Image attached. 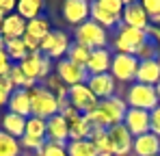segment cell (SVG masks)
<instances>
[{
  "mask_svg": "<svg viewBox=\"0 0 160 156\" xmlns=\"http://www.w3.org/2000/svg\"><path fill=\"white\" fill-rule=\"evenodd\" d=\"M108 139H110V148L115 156H132V145H134V137L128 132V128L123 124L110 126L106 130Z\"/></svg>",
  "mask_w": 160,
  "mask_h": 156,
  "instance_id": "12",
  "label": "cell"
},
{
  "mask_svg": "<svg viewBox=\"0 0 160 156\" xmlns=\"http://www.w3.org/2000/svg\"><path fill=\"white\" fill-rule=\"evenodd\" d=\"M123 126L134 139L149 132V111H141V108H128L126 117H123Z\"/></svg>",
  "mask_w": 160,
  "mask_h": 156,
  "instance_id": "18",
  "label": "cell"
},
{
  "mask_svg": "<svg viewBox=\"0 0 160 156\" xmlns=\"http://www.w3.org/2000/svg\"><path fill=\"white\" fill-rule=\"evenodd\" d=\"M69 46H72L69 35H67L65 30H54V28H52V30L46 35V39L41 41L39 52H41L43 56H48L50 61H61V59L67 56Z\"/></svg>",
  "mask_w": 160,
  "mask_h": 156,
  "instance_id": "8",
  "label": "cell"
},
{
  "mask_svg": "<svg viewBox=\"0 0 160 156\" xmlns=\"http://www.w3.org/2000/svg\"><path fill=\"white\" fill-rule=\"evenodd\" d=\"M87 87L93 91V96L102 102L108 100L112 96H117V80L110 74H98V76H89L87 78Z\"/></svg>",
  "mask_w": 160,
  "mask_h": 156,
  "instance_id": "14",
  "label": "cell"
},
{
  "mask_svg": "<svg viewBox=\"0 0 160 156\" xmlns=\"http://www.w3.org/2000/svg\"><path fill=\"white\" fill-rule=\"evenodd\" d=\"M132 156H160V137H156L152 130L136 137L132 145Z\"/></svg>",
  "mask_w": 160,
  "mask_h": 156,
  "instance_id": "19",
  "label": "cell"
},
{
  "mask_svg": "<svg viewBox=\"0 0 160 156\" xmlns=\"http://www.w3.org/2000/svg\"><path fill=\"white\" fill-rule=\"evenodd\" d=\"M18 65H20V70L24 72V76L30 78V80H35L37 85H41V82L54 72L52 61H50L48 56H43L41 52H28V56L24 61H20Z\"/></svg>",
  "mask_w": 160,
  "mask_h": 156,
  "instance_id": "7",
  "label": "cell"
},
{
  "mask_svg": "<svg viewBox=\"0 0 160 156\" xmlns=\"http://www.w3.org/2000/svg\"><path fill=\"white\" fill-rule=\"evenodd\" d=\"M121 24L136 28V30H147L149 18H147V13H145L141 2H126L123 13H121Z\"/></svg>",
  "mask_w": 160,
  "mask_h": 156,
  "instance_id": "15",
  "label": "cell"
},
{
  "mask_svg": "<svg viewBox=\"0 0 160 156\" xmlns=\"http://www.w3.org/2000/svg\"><path fill=\"white\" fill-rule=\"evenodd\" d=\"M89 139H91V143L95 145L98 156H115L112 154V148H110V139H108L106 130H93Z\"/></svg>",
  "mask_w": 160,
  "mask_h": 156,
  "instance_id": "27",
  "label": "cell"
},
{
  "mask_svg": "<svg viewBox=\"0 0 160 156\" xmlns=\"http://www.w3.org/2000/svg\"><path fill=\"white\" fill-rule=\"evenodd\" d=\"M110 63H112V50L110 48H100V50H91V56L84 65L89 76H98V74H108L110 72Z\"/></svg>",
  "mask_w": 160,
  "mask_h": 156,
  "instance_id": "17",
  "label": "cell"
},
{
  "mask_svg": "<svg viewBox=\"0 0 160 156\" xmlns=\"http://www.w3.org/2000/svg\"><path fill=\"white\" fill-rule=\"evenodd\" d=\"M156 61H158V63H160V54H158V59H156Z\"/></svg>",
  "mask_w": 160,
  "mask_h": 156,
  "instance_id": "44",
  "label": "cell"
},
{
  "mask_svg": "<svg viewBox=\"0 0 160 156\" xmlns=\"http://www.w3.org/2000/svg\"><path fill=\"white\" fill-rule=\"evenodd\" d=\"M149 130H152L156 137H160V104L149 113Z\"/></svg>",
  "mask_w": 160,
  "mask_h": 156,
  "instance_id": "37",
  "label": "cell"
},
{
  "mask_svg": "<svg viewBox=\"0 0 160 156\" xmlns=\"http://www.w3.org/2000/svg\"><path fill=\"white\" fill-rule=\"evenodd\" d=\"M26 33V20H22L18 13H11L2 20V39L11 41V39H22Z\"/></svg>",
  "mask_w": 160,
  "mask_h": 156,
  "instance_id": "20",
  "label": "cell"
},
{
  "mask_svg": "<svg viewBox=\"0 0 160 156\" xmlns=\"http://www.w3.org/2000/svg\"><path fill=\"white\" fill-rule=\"evenodd\" d=\"M4 52L7 56L11 59V63H20L28 56V50L24 46L22 39H11V41H4Z\"/></svg>",
  "mask_w": 160,
  "mask_h": 156,
  "instance_id": "30",
  "label": "cell"
},
{
  "mask_svg": "<svg viewBox=\"0 0 160 156\" xmlns=\"http://www.w3.org/2000/svg\"><path fill=\"white\" fill-rule=\"evenodd\" d=\"M141 4H143V9L149 18V24L160 26V0H143Z\"/></svg>",
  "mask_w": 160,
  "mask_h": 156,
  "instance_id": "34",
  "label": "cell"
},
{
  "mask_svg": "<svg viewBox=\"0 0 160 156\" xmlns=\"http://www.w3.org/2000/svg\"><path fill=\"white\" fill-rule=\"evenodd\" d=\"M91 124H89V119L84 117V115H80L76 122H72L69 124V141H80V139H89L91 137Z\"/></svg>",
  "mask_w": 160,
  "mask_h": 156,
  "instance_id": "26",
  "label": "cell"
},
{
  "mask_svg": "<svg viewBox=\"0 0 160 156\" xmlns=\"http://www.w3.org/2000/svg\"><path fill=\"white\" fill-rule=\"evenodd\" d=\"M0 37H2V20H0Z\"/></svg>",
  "mask_w": 160,
  "mask_h": 156,
  "instance_id": "43",
  "label": "cell"
},
{
  "mask_svg": "<svg viewBox=\"0 0 160 156\" xmlns=\"http://www.w3.org/2000/svg\"><path fill=\"white\" fill-rule=\"evenodd\" d=\"M158 54H160V50L156 48V44L147 37V41L145 44H141V48L134 52V56L138 59V61H156L158 59Z\"/></svg>",
  "mask_w": 160,
  "mask_h": 156,
  "instance_id": "33",
  "label": "cell"
},
{
  "mask_svg": "<svg viewBox=\"0 0 160 156\" xmlns=\"http://www.w3.org/2000/svg\"><path fill=\"white\" fill-rule=\"evenodd\" d=\"M28 96H30V115L41 117V119H50L52 115L58 113L56 96L52 91H48L43 85H37V87L28 89Z\"/></svg>",
  "mask_w": 160,
  "mask_h": 156,
  "instance_id": "5",
  "label": "cell"
},
{
  "mask_svg": "<svg viewBox=\"0 0 160 156\" xmlns=\"http://www.w3.org/2000/svg\"><path fill=\"white\" fill-rule=\"evenodd\" d=\"M46 139L58 143V145H67L69 143V124L65 122L63 115H52L50 119H46Z\"/></svg>",
  "mask_w": 160,
  "mask_h": 156,
  "instance_id": "16",
  "label": "cell"
},
{
  "mask_svg": "<svg viewBox=\"0 0 160 156\" xmlns=\"http://www.w3.org/2000/svg\"><path fill=\"white\" fill-rule=\"evenodd\" d=\"M89 56H91V50L87 48V46H82V44H76V41H72V46H69V52H67V61H72V63H76L80 67H84L87 65V61H89Z\"/></svg>",
  "mask_w": 160,
  "mask_h": 156,
  "instance_id": "32",
  "label": "cell"
},
{
  "mask_svg": "<svg viewBox=\"0 0 160 156\" xmlns=\"http://www.w3.org/2000/svg\"><path fill=\"white\" fill-rule=\"evenodd\" d=\"M0 156H22L20 139H13L11 134L0 130Z\"/></svg>",
  "mask_w": 160,
  "mask_h": 156,
  "instance_id": "29",
  "label": "cell"
},
{
  "mask_svg": "<svg viewBox=\"0 0 160 156\" xmlns=\"http://www.w3.org/2000/svg\"><path fill=\"white\" fill-rule=\"evenodd\" d=\"M26 119L28 117H20V115H15V113H4L2 115V119H0V126H2V132H7V134H11L13 139H22L24 137V130H26Z\"/></svg>",
  "mask_w": 160,
  "mask_h": 156,
  "instance_id": "22",
  "label": "cell"
},
{
  "mask_svg": "<svg viewBox=\"0 0 160 156\" xmlns=\"http://www.w3.org/2000/svg\"><path fill=\"white\" fill-rule=\"evenodd\" d=\"M61 11H63L65 22L76 28V26L84 24L89 20V15H91V2H87V0H65Z\"/></svg>",
  "mask_w": 160,
  "mask_h": 156,
  "instance_id": "13",
  "label": "cell"
},
{
  "mask_svg": "<svg viewBox=\"0 0 160 156\" xmlns=\"http://www.w3.org/2000/svg\"><path fill=\"white\" fill-rule=\"evenodd\" d=\"M123 100L128 104V108H141V111H154L158 106V96L156 89L149 85H141V82H132L126 89Z\"/></svg>",
  "mask_w": 160,
  "mask_h": 156,
  "instance_id": "6",
  "label": "cell"
},
{
  "mask_svg": "<svg viewBox=\"0 0 160 156\" xmlns=\"http://www.w3.org/2000/svg\"><path fill=\"white\" fill-rule=\"evenodd\" d=\"M65 150H67V156H98V152H95V145L91 143V139L69 141Z\"/></svg>",
  "mask_w": 160,
  "mask_h": 156,
  "instance_id": "28",
  "label": "cell"
},
{
  "mask_svg": "<svg viewBox=\"0 0 160 156\" xmlns=\"http://www.w3.org/2000/svg\"><path fill=\"white\" fill-rule=\"evenodd\" d=\"M2 52H4V39L0 37V54H2Z\"/></svg>",
  "mask_w": 160,
  "mask_h": 156,
  "instance_id": "42",
  "label": "cell"
},
{
  "mask_svg": "<svg viewBox=\"0 0 160 156\" xmlns=\"http://www.w3.org/2000/svg\"><path fill=\"white\" fill-rule=\"evenodd\" d=\"M67 100H69V104H72L76 111H80L82 115L91 113V111L100 104V100L93 96V91L87 87V82H84V85L67 87Z\"/></svg>",
  "mask_w": 160,
  "mask_h": 156,
  "instance_id": "10",
  "label": "cell"
},
{
  "mask_svg": "<svg viewBox=\"0 0 160 156\" xmlns=\"http://www.w3.org/2000/svg\"><path fill=\"white\" fill-rule=\"evenodd\" d=\"M145 33H147V37H149L154 44H156V48L160 50V26H152V24H149Z\"/></svg>",
  "mask_w": 160,
  "mask_h": 156,
  "instance_id": "39",
  "label": "cell"
},
{
  "mask_svg": "<svg viewBox=\"0 0 160 156\" xmlns=\"http://www.w3.org/2000/svg\"><path fill=\"white\" fill-rule=\"evenodd\" d=\"M15 13V0H0V20Z\"/></svg>",
  "mask_w": 160,
  "mask_h": 156,
  "instance_id": "38",
  "label": "cell"
},
{
  "mask_svg": "<svg viewBox=\"0 0 160 156\" xmlns=\"http://www.w3.org/2000/svg\"><path fill=\"white\" fill-rule=\"evenodd\" d=\"M138 72V59L132 54H112V63H110V76L117 82H128L132 85L136 80Z\"/></svg>",
  "mask_w": 160,
  "mask_h": 156,
  "instance_id": "9",
  "label": "cell"
},
{
  "mask_svg": "<svg viewBox=\"0 0 160 156\" xmlns=\"http://www.w3.org/2000/svg\"><path fill=\"white\" fill-rule=\"evenodd\" d=\"M147 41V33L145 30H136V28H130L126 24H119L115 28L112 37H110V48L115 54H132L141 48V44Z\"/></svg>",
  "mask_w": 160,
  "mask_h": 156,
  "instance_id": "3",
  "label": "cell"
},
{
  "mask_svg": "<svg viewBox=\"0 0 160 156\" xmlns=\"http://www.w3.org/2000/svg\"><path fill=\"white\" fill-rule=\"evenodd\" d=\"M41 85H43V87H46L48 91H52V93H56L58 89H63V87H65V85L61 82V78L56 76L54 72H52V74H50V76H48V78H46V80H43Z\"/></svg>",
  "mask_w": 160,
  "mask_h": 156,
  "instance_id": "36",
  "label": "cell"
},
{
  "mask_svg": "<svg viewBox=\"0 0 160 156\" xmlns=\"http://www.w3.org/2000/svg\"><path fill=\"white\" fill-rule=\"evenodd\" d=\"M13 91H15V87L11 85V80L7 76H0V108L7 106V102H9V98H11Z\"/></svg>",
  "mask_w": 160,
  "mask_h": 156,
  "instance_id": "35",
  "label": "cell"
},
{
  "mask_svg": "<svg viewBox=\"0 0 160 156\" xmlns=\"http://www.w3.org/2000/svg\"><path fill=\"white\" fill-rule=\"evenodd\" d=\"M54 74L61 78V82L65 85V87H74V85H84L87 82V70L84 67H80L76 63H72V61H67V59H61V61H56V65H54Z\"/></svg>",
  "mask_w": 160,
  "mask_h": 156,
  "instance_id": "11",
  "label": "cell"
},
{
  "mask_svg": "<svg viewBox=\"0 0 160 156\" xmlns=\"http://www.w3.org/2000/svg\"><path fill=\"white\" fill-rule=\"evenodd\" d=\"M154 89H156V96H158V104H160V82L156 85V87H154Z\"/></svg>",
  "mask_w": 160,
  "mask_h": 156,
  "instance_id": "41",
  "label": "cell"
},
{
  "mask_svg": "<svg viewBox=\"0 0 160 156\" xmlns=\"http://www.w3.org/2000/svg\"><path fill=\"white\" fill-rule=\"evenodd\" d=\"M134 82L156 87L160 82V63L158 61H138V72H136Z\"/></svg>",
  "mask_w": 160,
  "mask_h": 156,
  "instance_id": "21",
  "label": "cell"
},
{
  "mask_svg": "<svg viewBox=\"0 0 160 156\" xmlns=\"http://www.w3.org/2000/svg\"><path fill=\"white\" fill-rule=\"evenodd\" d=\"M9 113H15L20 117H30V96L26 89H15L7 102Z\"/></svg>",
  "mask_w": 160,
  "mask_h": 156,
  "instance_id": "23",
  "label": "cell"
},
{
  "mask_svg": "<svg viewBox=\"0 0 160 156\" xmlns=\"http://www.w3.org/2000/svg\"><path fill=\"white\" fill-rule=\"evenodd\" d=\"M128 113V104L121 96H112L108 100H102L91 113H87L84 117L89 119L93 130H108L110 126L123 124V117Z\"/></svg>",
  "mask_w": 160,
  "mask_h": 156,
  "instance_id": "1",
  "label": "cell"
},
{
  "mask_svg": "<svg viewBox=\"0 0 160 156\" xmlns=\"http://www.w3.org/2000/svg\"><path fill=\"white\" fill-rule=\"evenodd\" d=\"M24 134H26V137H32V139L48 141V139H46V119L30 115L26 119V130H24Z\"/></svg>",
  "mask_w": 160,
  "mask_h": 156,
  "instance_id": "31",
  "label": "cell"
},
{
  "mask_svg": "<svg viewBox=\"0 0 160 156\" xmlns=\"http://www.w3.org/2000/svg\"><path fill=\"white\" fill-rule=\"evenodd\" d=\"M126 2L123 0H95L91 2V15L89 20L95 22L98 26L106 28V30H115L121 24V13H123Z\"/></svg>",
  "mask_w": 160,
  "mask_h": 156,
  "instance_id": "2",
  "label": "cell"
},
{
  "mask_svg": "<svg viewBox=\"0 0 160 156\" xmlns=\"http://www.w3.org/2000/svg\"><path fill=\"white\" fill-rule=\"evenodd\" d=\"M11 65H13L11 59L7 56V52H2V54H0V76H7L9 70H11Z\"/></svg>",
  "mask_w": 160,
  "mask_h": 156,
  "instance_id": "40",
  "label": "cell"
},
{
  "mask_svg": "<svg viewBox=\"0 0 160 156\" xmlns=\"http://www.w3.org/2000/svg\"><path fill=\"white\" fill-rule=\"evenodd\" d=\"M50 30H52V24H50V20H48L46 15H39V18H35V20L26 22V33H24V35L32 37V39H37V41L41 44Z\"/></svg>",
  "mask_w": 160,
  "mask_h": 156,
  "instance_id": "24",
  "label": "cell"
},
{
  "mask_svg": "<svg viewBox=\"0 0 160 156\" xmlns=\"http://www.w3.org/2000/svg\"><path fill=\"white\" fill-rule=\"evenodd\" d=\"M41 9H43L41 0H18V2H15V13H18L22 20H26V22L39 18V15H41Z\"/></svg>",
  "mask_w": 160,
  "mask_h": 156,
  "instance_id": "25",
  "label": "cell"
},
{
  "mask_svg": "<svg viewBox=\"0 0 160 156\" xmlns=\"http://www.w3.org/2000/svg\"><path fill=\"white\" fill-rule=\"evenodd\" d=\"M74 41L87 46L89 50H100V48H108L110 44V33L106 28L98 26L95 22L87 20L84 24L74 28Z\"/></svg>",
  "mask_w": 160,
  "mask_h": 156,
  "instance_id": "4",
  "label": "cell"
}]
</instances>
